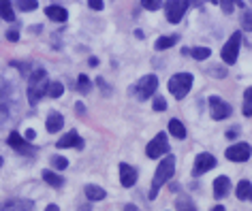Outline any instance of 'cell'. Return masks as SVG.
<instances>
[{"label":"cell","mask_w":252,"mask_h":211,"mask_svg":"<svg viewBox=\"0 0 252 211\" xmlns=\"http://www.w3.org/2000/svg\"><path fill=\"white\" fill-rule=\"evenodd\" d=\"M47 88H49V81H47V71L43 68H34L32 75L28 79V101L30 105H36L43 96H47Z\"/></svg>","instance_id":"obj_1"},{"label":"cell","mask_w":252,"mask_h":211,"mask_svg":"<svg viewBox=\"0 0 252 211\" xmlns=\"http://www.w3.org/2000/svg\"><path fill=\"white\" fill-rule=\"evenodd\" d=\"M173 173H175V156H165L160 160L158 169L154 173V179H152V190H150V198H152V201L158 196V190L162 185L173 177Z\"/></svg>","instance_id":"obj_2"},{"label":"cell","mask_w":252,"mask_h":211,"mask_svg":"<svg viewBox=\"0 0 252 211\" xmlns=\"http://www.w3.org/2000/svg\"><path fill=\"white\" fill-rule=\"evenodd\" d=\"M192 88V75L190 73H178V75H173L171 79H169V92L178 98H184L188 92H190Z\"/></svg>","instance_id":"obj_3"},{"label":"cell","mask_w":252,"mask_h":211,"mask_svg":"<svg viewBox=\"0 0 252 211\" xmlns=\"http://www.w3.org/2000/svg\"><path fill=\"white\" fill-rule=\"evenodd\" d=\"M194 2H197V0H169V2L165 4L167 20L171 24H180L182 17H184V13L188 11V7L194 4Z\"/></svg>","instance_id":"obj_4"},{"label":"cell","mask_w":252,"mask_h":211,"mask_svg":"<svg viewBox=\"0 0 252 211\" xmlns=\"http://www.w3.org/2000/svg\"><path fill=\"white\" fill-rule=\"evenodd\" d=\"M239 45H242V32H233L229 36V41H226V45L222 47V60L226 64H235L237 62Z\"/></svg>","instance_id":"obj_5"},{"label":"cell","mask_w":252,"mask_h":211,"mask_svg":"<svg viewBox=\"0 0 252 211\" xmlns=\"http://www.w3.org/2000/svg\"><path fill=\"white\" fill-rule=\"evenodd\" d=\"M146 154H148V158H154V160L160 158V156H167V154H169V141H167V136L162 134V132L156 134L154 139L148 143Z\"/></svg>","instance_id":"obj_6"},{"label":"cell","mask_w":252,"mask_h":211,"mask_svg":"<svg viewBox=\"0 0 252 211\" xmlns=\"http://www.w3.org/2000/svg\"><path fill=\"white\" fill-rule=\"evenodd\" d=\"M11 115V85L0 79V124Z\"/></svg>","instance_id":"obj_7"},{"label":"cell","mask_w":252,"mask_h":211,"mask_svg":"<svg viewBox=\"0 0 252 211\" xmlns=\"http://www.w3.org/2000/svg\"><path fill=\"white\" fill-rule=\"evenodd\" d=\"M7 141H9V145L13 147L15 152L24 154V156H34V154H36V147H34V145H30V141H28V139H22L20 132H15V130L9 134V139H7Z\"/></svg>","instance_id":"obj_8"},{"label":"cell","mask_w":252,"mask_h":211,"mask_svg":"<svg viewBox=\"0 0 252 211\" xmlns=\"http://www.w3.org/2000/svg\"><path fill=\"white\" fill-rule=\"evenodd\" d=\"M156 88H158V79H156L154 75H146L139 83L135 85V92H137V96H139L141 101H146V98H150L154 94Z\"/></svg>","instance_id":"obj_9"},{"label":"cell","mask_w":252,"mask_h":211,"mask_svg":"<svg viewBox=\"0 0 252 211\" xmlns=\"http://www.w3.org/2000/svg\"><path fill=\"white\" fill-rule=\"evenodd\" d=\"M250 154H252V147L248 143H237V145H231L224 156L231 162H246L250 158Z\"/></svg>","instance_id":"obj_10"},{"label":"cell","mask_w":252,"mask_h":211,"mask_svg":"<svg viewBox=\"0 0 252 211\" xmlns=\"http://www.w3.org/2000/svg\"><path fill=\"white\" fill-rule=\"evenodd\" d=\"M214 166H216V158L212 156V154H199L197 158H194V166H192V175H203V173L212 171Z\"/></svg>","instance_id":"obj_11"},{"label":"cell","mask_w":252,"mask_h":211,"mask_svg":"<svg viewBox=\"0 0 252 211\" xmlns=\"http://www.w3.org/2000/svg\"><path fill=\"white\" fill-rule=\"evenodd\" d=\"M210 111L214 120H224L231 115V105H226L220 96H210Z\"/></svg>","instance_id":"obj_12"},{"label":"cell","mask_w":252,"mask_h":211,"mask_svg":"<svg viewBox=\"0 0 252 211\" xmlns=\"http://www.w3.org/2000/svg\"><path fill=\"white\" fill-rule=\"evenodd\" d=\"M0 211H34V205L26 198H11V201L0 205Z\"/></svg>","instance_id":"obj_13"},{"label":"cell","mask_w":252,"mask_h":211,"mask_svg":"<svg viewBox=\"0 0 252 211\" xmlns=\"http://www.w3.org/2000/svg\"><path fill=\"white\" fill-rule=\"evenodd\" d=\"M120 184H122L124 188H130V185L137 184V171L126 162L120 164Z\"/></svg>","instance_id":"obj_14"},{"label":"cell","mask_w":252,"mask_h":211,"mask_svg":"<svg viewBox=\"0 0 252 211\" xmlns=\"http://www.w3.org/2000/svg\"><path fill=\"white\" fill-rule=\"evenodd\" d=\"M58 147L60 150H64V147H77V150H84V139H81L75 130H71V132H66L58 141Z\"/></svg>","instance_id":"obj_15"},{"label":"cell","mask_w":252,"mask_h":211,"mask_svg":"<svg viewBox=\"0 0 252 211\" xmlns=\"http://www.w3.org/2000/svg\"><path fill=\"white\" fill-rule=\"evenodd\" d=\"M229 190H231V179L226 175L216 177V182H214V196H216V198H224L226 194H229Z\"/></svg>","instance_id":"obj_16"},{"label":"cell","mask_w":252,"mask_h":211,"mask_svg":"<svg viewBox=\"0 0 252 211\" xmlns=\"http://www.w3.org/2000/svg\"><path fill=\"white\" fill-rule=\"evenodd\" d=\"M45 15L52 22H58V24H64L68 20V11L64 7H58V4H52V7H47L45 9Z\"/></svg>","instance_id":"obj_17"},{"label":"cell","mask_w":252,"mask_h":211,"mask_svg":"<svg viewBox=\"0 0 252 211\" xmlns=\"http://www.w3.org/2000/svg\"><path fill=\"white\" fill-rule=\"evenodd\" d=\"M62 126H64V117H62L58 111H52V113L47 115V124H45L47 132H58Z\"/></svg>","instance_id":"obj_18"},{"label":"cell","mask_w":252,"mask_h":211,"mask_svg":"<svg viewBox=\"0 0 252 211\" xmlns=\"http://www.w3.org/2000/svg\"><path fill=\"white\" fill-rule=\"evenodd\" d=\"M0 17L4 22H15V11L11 0H0Z\"/></svg>","instance_id":"obj_19"},{"label":"cell","mask_w":252,"mask_h":211,"mask_svg":"<svg viewBox=\"0 0 252 211\" xmlns=\"http://www.w3.org/2000/svg\"><path fill=\"white\" fill-rule=\"evenodd\" d=\"M86 196L90 198V201H103L107 196V192L100 188V185H86Z\"/></svg>","instance_id":"obj_20"},{"label":"cell","mask_w":252,"mask_h":211,"mask_svg":"<svg viewBox=\"0 0 252 211\" xmlns=\"http://www.w3.org/2000/svg\"><path fill=\"white\" fill-rule=\"evenodd\" d=\"M169 132H171L175 139H186V128H184V124H182L180 120L169 122Z\"/></svg>","instance_id":"obj_21"},{"label":"cell","mask_w":252,"mask_h":211,"mask_svg":"<svg viewBox=\"0 0 252 211\" xmlns=\"http://www.w3.org/2000/svg\"><path fill=\"white\" fill-rule=\"evenodd\" d=\"M43 179H45V184H49L52 188H60V185H64V179H62L58 173H54V171H43Z\"/></svg>","instance_id":"obj_22"},{"label":"cell","mask_w":252,"mask_h":211,"mask_svg":"<svg viewBox=\"0 0 252 211\" xmlns=\"http://www.w3.org/2000/svg\"><path fill=\"white\" fill-rule=\"evenodd\" d=\"M175 43H178V34H169V36H160V39L154 43V47L158 49V52H162V49H169V47H173Z\"/></svg>","instance_id":"obj_23"},{"label":"cell","mask_w":252,"mask_h":211,"mask_svg":"<svg viewBox=\"0 0 252 211\" xmlns=\"http://www.w3.org/2000/svg\"><path fill=\"white\" fill-rule=\"evenodd\" d=\"M250 190H252L250 182H248V179H242V182L237 184V190H235V194H237V198H239V201H246V198L250 196Z\"/></svg>","instance_id":"obj_24"},{"label":"cell","mask_w":252,"mask_h":211,"mask_svg":"<svg viewBox=\"0 0 252 211\" xmlns=\"http://www.w3.org/2000/svg\"><path fill=\"white\" fill-rule=\"evenodd\" d=\"M15 7L20 11H24V13H28V11L39 9V2H36V0H15Z\"/></svg>","instance_id":"obj_25"},{"label":"cell","mask_w":252,"mask_h":211,"mask_svg":"<svg viewBox=\"0 0 252 211\" xmlns=\"http://www.w3.org/2000/svg\"><path fill=\"white\" fill-rule=\"evenodd\" d=\"M242 111H244L246 117L252 115V88H246V92H244V107H242Z\"/></svg>","instance_id":"obj_26"},{"label":"cell","mask_w":252,"mask_h":211,"mask_svg":"<svg viewBox=\"0 0 252 211\" xmlns=\"http://www.w3.org/2000/svg\"><path fill=\"white\" fill-rule=\"evenodd\" d=\"M62 94H64V85H62L60 81L49 83V88H47V96L49 98H60Z\"/></svg>","instance_id":"obj_27"},{"label":"cell","mask_w":252,"mask_h":211,"mask_svg":"<svg viewBox=\"0 0 252 211\" xmlns=\"http://www.w3.org/2000/svg\"><path fill=\"white\" fill-rule=\"evenodd\" d=\"M175 207H178V211H197V209H194V205H192V201L188 196H180L178 203H175Z\"/></svg>","instance_id":"obj_28"},{"label":"cell","mask_w":252,"mask_h":211,"mask_svg":"<svg viewBox=\"0 0 252 211\" xmlns=\"http://www.w3.org/2000/svg\"><path fill=\"white\" fill-rule=\"evenodd\" d=\"M190 55L194 60H207L212 55V49H207V47H194L192 52H190Z\"/></svg>","instance_id":"obj_29"},{"label":"cell","mask_w":252,"mask_h":211,"mask_svg":"<svg viewBox=\"0 0 252 211\" xmlns=\"http://www.w3.org/2000/svg\"><path fill=\"white\" fill-rule=\"evenodd\" d=\"M92 88V83H90V79H88L86 75H79L77 77V92H81V94H88Z\"/></svg>","instance_id":"obj_30"},{"label":"cell","mask_w":252,"mask_h":211,"mask_svg":"<svg viewBox=\"0 0 252 211\" xmlns=\"http://www.w3.org/2000/svg\"><path fill=\"white\" fill-rule=\"evenodd\" d=\"M242 28L246 30V32H250V30H252V11H244V15H242Z\"/></svg>","instance_id":"obj_31"},{"label":"cell","mask_w":252,"mask_h":211,"mask_svg":"<svg viewBox=\"0 0 252 211\" xmlns=\"http://www.w3.org/2000/svg\"><path fill=\"white\" fill-rule=\"evenodd\" d=\"M141 4H143V9H148V11H158L162 0H141Z\"/></svg>","instance_id":"obj_32"},{"label":"cell","mask_w":252,"mask_h":211,"mask_svg":"<svg viewBox=\"0 0 252 211\" xmlns=\"http://www.w3.org/2000/svg\"><path fill=\"white\" fill-rule=\"evenodd\" d=\"M52 164H54L58 171H64L66 166H68V160L62 158V156H54V158H52Z\"/></svg>","instance_id":"obj_33"},{"label":"cell","mask_w":252,"mask_h":211,"mask_svg":"<svg viewBox=\"0 0 252 211\" xmlns=\"http://www.w3.org/2000/svg\"><path fill=\"white\" fill-rule=\"evenodd\" d=\"M152 109H154V111H165V109H167V101H165L162 96H156V98H154Z\"/></svg>","instance_id":"obj_34"},{"label":"cell","mask_w":252,"mask_h":211,"mask_svg":"<svg viewBox=\"0 0 252 211\" xmlns=\"http://www.w3.org/2000/svg\"><path fill=\"white\" fill-rule=\"evenodd\" d=\"M88 4H90V9H94V11H103V7H105L103 0H88Z\"/></svg>","instance_id":"obj_35"},{"label":"cell","mask_w":252,"mask_h":211,"mask_svg":"<svg viewBox=\"0 0 252 211\" xmlns=\"http://www.w3.org/2000/svg\"><path fill=\"white\" fill-rule=\"evenodd\" d=\"M7 39L11 43H17V41H20V32H17V30H11V32H7Z\"/></svg>","instance_id":"obj_36"},{"label":"cell","mask_w":252,"mask_h":211,"mask_svg":"<svg viewBox=\"0 0 252 211\" xmlns=\"http://www.w3.org/2000/svg\"><path fill=\"white\" fill-rule=\"evenodd\" d=\"M34 136H36V132H34V130H26V139H28V141H32Z\"/></svg>","instance_id":"obj_37"},{"label":"cell","mask_w":252,"mask_h":211,"mask_svg":"<svg viewBox=\"0 0 252 211\" xmlns=\"http://www.w3.org/2000/svg\"><path fill=\"white\" fill-rule=\"evenodd\" d=\"M124 211H137V207H135V205H126Z\"/></svg>","instance_id":"obj_38"},{"label":"cell","mask_w":252,"mask_h":211,"mask_svg":"<svg viewBox=\"0 0 252 211\" xmlns=\"http://www.w3.org/2000/svg\"><path fill=\"white\" fill-rule=\"evenodd\" d=\"M235 134H237V130H229V132H226V136H229V139H233Z\"/></svg>","instance_id":"obj_39"},{"label":"cell","mask_w":252,"mask_h":211,"mask_svg":"<svg viewBox=\"0 0 252 211\" xmlns=\"http://www.w3.org/2000/svg\"><path fill=\"white\" fill-rule=\"evenodd\" d=\"M45 211H58V205H49V207Z\"/></svg>","instance_id":"obj_40"},{"label":"cell","mask_w":252,"mask_h":211,"mask_svg":"<svg viewBox=\"0 0 252 211\" xmlns=\"http://www.w3.org/2000/svg\"><path fill=\"white\" fill-rule=\"evenodd\" d=\"M88 62H90V66H96V64H98V60H96V58H90Z\"/></svg>","instance_id":"obj_41"},{"label":"cell","mask_w":252,"mask_h":211,"mask_svg":"<svg viewBox=\"0 0 252 211\" xmlns=\"http://www.w3.org/2000/svg\"><path fill=\"white\" fill-rule=\"evenodd\" d=\"M212 211H224V207H222V205H216V207H214Z\"/></svg>","instance_id":"obj_42"},{"label":"cell","mask_w":252,"mask_h":211,"mask_svg":"<svg viewBox=\"0 0 252 211\" xmlns=\"http://www.w3.org/2000/svg\"><path fill=\"white\" fill-rule=\"evenodd\" d=\"M248 198H250V201H252V190H250V196H248Z\"/></svg>","instance_id":"obj_43"},{"label":"cell","mask_w":252,"mask_h":211,"mask_svg":"<svg viewBox=\"0 0 252 211\" xmlns=\"http://www.w3.org/2000/svg\"><path fill=\"white\" fill-rule=\"evenodd\" d=\"M0 166H2V158H0Z\"/></svg>","instance_id":"obj_44"}]
</instances>
